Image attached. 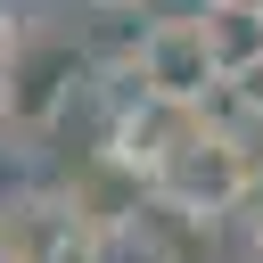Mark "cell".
<instances>
[{"label":"cell","instance_id":"6da1fadb","mask_svg":"<svg viewBox=\"0 0 263 263\" xmlns=\"http://www.w3.org/2000/svg\"><path fill=\"white\" fill-rule=\"evenodd\" d=\"M214 74H222V66H214L197 16H173V25H156V33L140 41V82H148L156 99H197Z\"/></svg>","mask_w":263,"mask_h":263},{"label":"cell","instance_id":"7a4b0ae2","mask_svg":"<svg viewBox=\"0 0 263 263\" xmlns=\"http://www.w3.org/2000/svg\"><path fill=\"white\" fill-rule=\"evenodd\" d=\"M255 230H263V197H255Z\"/></svg>","mask_w":263,"mask_h":263},{"label":"cell","instance_id":"3957f363","mask_svg":"<svg viewBox=\"0 0 263 263\" xmlns=\"http://www.w3.org/2000/svg\"><path fill=\"white\" fill-rule=\"evenodd\" d=\"M255 8H263V0H255Z\"/></svg>","mask_w":263,"mask_h":263}]
</instances>
